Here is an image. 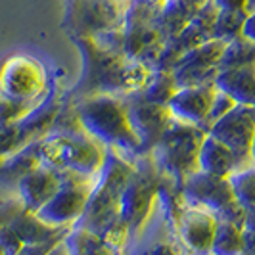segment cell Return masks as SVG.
Here are the masks:
<instances>
[{
  "label": "cell",
  "mask_w": 255,
  "mask_h": 255,
  "mask_svg": "<svg viewBox=\"0 0 255 255\" xmlns=\"http://www.w3.org/2000/svg\"><path fill=\"white\" fill-rule=\"evenodd\" d=\"M73 42L83 54V73L69 92V102L94 94L127 96L142 89L150 75V67L130 60L125 52H112L98 46L92 37H73Z\"/></svg>",
  "instance_id": "6da1fadb"
},
{
  "label": "cell",
  "mask_w": 255,
  "mask_h": 255,
  "mask_svg": "<svg viewBox=\"0 0 255 255\" xmlns=\"http://www.w3.org/2000/svg\"><path fill=\"white\" fill-rule=\"evenodd\" d=\"M69 102V100H67ZM81 127L106 148L119 152L128 161L144 155L140 140L128 121V106L125 96L94 94L71 102Z\"/></svg>",
  "instance_id": "7a4b0ae2"
},
{
  "label": "cell",
  "mask_w": 255,
  "mask_h": 255,
  "mask_svg": "<svg viewBox=\"0 0 255 255\" xmlns=\"http://www.w3.org/2000/svg\"><path fill=\"white\" fill-rule=\"evenodd\" d=\"M132 171H134L132 161H128L119 152L108 148L102 169L98 171L92 182L85 213L75 227L90 230L96 236H102L115 227H125L119 221V202Z\"/></svg>",
  "instance_id": "3957f363"
},
{
  "label": "cell",
  "mask_w": 255,
  "mask_h": 255,
  "mask_svg": "<svg viewBox=\"0 0 255 255\" xmlns=\"http://www.w3.org/2000/svg\"><path fill=\"white\" fill-rule=\"evenodd\" d=\"M40 163L58 171L60 175L96 177L102 169L108 148L92 138L87 130L71 134L48 132L35 142Z\"/></svg>",
  "instance_id": "277c9868"
},
{
  "label": "cell",
  "mask_w": 255,
  "mask_h": 255,
  "mask_svg": "<svg viewBox=\"0 0 255 255\" xmlns=\"http://www.w3.org/2000/svg\"><path fill=\"white\" fill-rule=\"evenodd\" d=\"M205 134L207 132L198 125L173 117L148 155L157 171L179 186L190 173L198 171V155Z\"/></svg>",
  "instance_id": "5b68a950"
},
{
  "label": "cell",
  "mask_w": 255,
  "mask_h": 255,
  "mask_svg": "<svg viewBox=\"0 0 255 255\" xmlns=\"http://www.w3.org/2000/svg\"><path fill=\"white\" fill-rule=\"evenodd\" d=\"M132 163L134 171L128 177L119 202V221L128 229V240L142 229L146 219L150 217L157 198V188L163 180V175L153 165L148 153L136 157Z\"/></svg>",
  "instance_id": "8992f818"
},
{
  "label": "cell",
  "mask_w": 255,
  "mask_h": 255,
  "mask_svg": "<svg viewBox=\"0 0 255 255\" xmlns=\"http://www.w3.org/2000/svg\"><path fill=\"white\" fill-rule=\"evenodd\" d=\"M48 90L44 65L27 54H15L0 65V94L15 102L35 104Z\"/></svg>",
  "instance_id": "52a82bcc"
},
{
  "label": "cell",
  "mask_w": 255,
  "mask_h": 255,
  "mask_svg": "<svg viewBox=\"0 0 255 255\" xmlns=\"http://www.w3.org/2000/svg\"><path fill=\"white\" fill-rule=\"evenodd\" d=\"M94 177L79 175H62V184L38 211H35L40 221L58 229H73L83 217L89 202Z\"/></svg>",
  "instance_id": "ba28073f"
},
{
  "label": "cell",
  "mask_w": 255,
  "mask_h": 255,
  "mask_svg": "<svg viewBox=\"0 0 255 255\" xmlns=\"http://www.w3.org/2000/svg\"><path fill=\"white\" fill-rule=\"evenodd\" d=\"M125 6L115 0H69L65 25L71 37H92L100 31L123 27Z\"/></svg>",
  "instance_id": "9c48e42d"
},
{
  "label": "cell",
  "mask_w": 255,
  "mask_h": 255,
  "mask_svg": "<svg viewBox=\"0 0 255 255\" xmlns=\"http://www.w3.org/2000/svg\"><path fill=\"white\" fill-rule=\"evenodd\" d=\"M179 190L184 204L209 211L211 215L217 217V221L225 217L230 209L238 204L232 194L229 179L209 175L200 169L190 173L180 182Z\"/></svg>",
  "instance_id": "30bf717a"
},
{
  "label": "cell",
  "mask_w": 255,
  "mask_h": 255,
  "mask_svg": "<svg viewBox=\"0 0 255 255\" xmlns=\"http://www.w3.org/2000/svg\"><path fill=\"white\" fill-rule=\"evenodd\" d=\"M207 134L229 146L242 159L244 165H252L250 148L255 134V108L236 104L229 114L207 128Z\"/></svg>",
  "instance_id": "8fae6325"
},
{
  "label": "cell",
  "mask_w": 255,
  "mask_h": 255,
  "mask_svg": "<svg viewBox=\"0 0 255 255\" xmlns=\"http://www.w3.org/2000/svg\"><path fill=\"white\" fill-rule=\"evenodd\" d=\"M215 229V215L188 204H182L179 215L175 219V232L188 255H211Z\"/></svg>",
  "instance_id": "7c38bea8"
},
{
  "label": "cell",
  "mask_w": 255,
  "mask_h": 255,
  "mask_svg": "<svg viewBox=\"0 0 255 255\" xmlns=\"http://www.w3.org/2000/svg\"><path fill=\"white\" fill-rule=\"evenodd\" d=\"M127 106H128V121L130 127L136 132L138 140H140L142 153L152 152V148L161 138L163 130L169 125V121L173 119V115L169 112L167 106L161 104H150L144 102L140 98H136L134 94H127Z\"/></svg>",
  "instance_id": "4fadbf2b"
},
{
  "label": "cell",
  "mask_w": 255,
  "mask_h": 255,
  "mask_svg": "<svg viewBox=\"0 0 255 255\" xmlns=\"http://www.w3.org/2000/svg\"><path fill=\"white\" fill-rule=\"evenodd\" d=\"M215 92H217L215 83H207L200 87H180L169 100L167 108L175 119L204 128L205 117Z\"/></svg>",
  "instance_id": "5bb4252c"
},
{
  "label": "cell",
  "mask_w": 255,
  "mask_h": 255,
  "mask_svg": "<svg viewBox=\"0 0 255 255\" xmlns=\"http://www.w3.org/2000/svg\"><path fill=\"white\" fill-rule=\"evenodd\" d=\"M62 175L46 165H37L17 179V198L29 211H38L58 192Z\"/></svg>",
  "instance_id": "9a60e30c"
},
{
  "label": "cell",
  "mask_w": 255,
  "mask_h": 255,
  "mask_svg": "<svg viewBox=\"0 0 255 255\" xmlns=\"http://www.w3.org/2000/svg\"><path fill=\"white\" fill-rule=\"evenodd\" d=\"M242 167H246L244 161L230 150L229 146H225L217 138H213L211 134H205L202 148H200V155H198V169L200 171L229 179L234 171H238Z\"/></svg>",
  "instance_id": "2e32d148"
},
{
  "label": "cell",
  "mask_w": 255,
  "mask_h": 255,
  "mask_svg": "<svg viewBox=\"0 0 255 255\" xmlns=\"http://www.w3.org/2000/svg\"><path fill=\"white\" fill-rule=\"evenodd\" d=\"M213 83L236 104L255 108V65L219 69Z\"/></svg>",
  "instance_id": "e0dca14e"
},
{
  "label": "cell",
  "mask_w": 255,
  "mask_h": 255,
  "mask_svg": "<svg viewBox=\"0 0 255 255\" xmlns=\"http://www.w3.org/2000/svg\"><path fill=\"white\" fill-rule=\"evenodd\" d=\"M12 229L15 230V234L19 236V240L23 244H42V242H50L56 238H64L69 234L71 229H58V227H52L46 225L44 221L29 211V209H21L17 213V217L12 221Z\"/></svg>",
  "instance_id": "ac0fdd59"
},
{
  "label": "cell",
  "mask_w": 255,
  "mask_h": 255,
  "mask_svg": "<svg viewBox=\"0 0 255 255\" xmlns=\"http://www.w3.org/2000/svg\"><path fill=\"white\" fill-rule=\"evenodd\" d=\"M202 2L204 0H165L161 12L157 15V21H155L163 38L177 35L188 25Z\"/></svg>",
  "instance_id": "d6986e66"
},
{
  "label": "cell",
  "mask_w": 255,
  "mask_h": 255,
  "mask_svg": "<svg viewBox=\"0 0 255 255\" xmlns=\"http://www.w3.org/2000/svg\"><path fill=\"white\" fill-rule=\"evenodd\" d=\"M177 81L173 77V71L169 69H150V75L146 79V83L142 85V89H138L134 94L136 98H140L144 102L150 104H161L167 106L169 100L173 98V94L177 92Z\"/></svg>",
  "instance_id": "ffe728a7"
},
{
  "label": "cell",
  "mask_w": 255,
  "mask_h": 255,
  "mask_svg": "<svg viewBox=\"0 0 255 255\" xmlns=\"http://www.w3.org/2000/svg\"><path fill=\"white\" fill-rule=\"evenodd\" d=\"M244 227L230 223V221H217V229L211 242V255H244Z\"/></svg>",
  "instance_id": "44dd1931"
},
{
  "label": "cell",
  "mask_w": 255,
  "mask_h": 255,
  "mask_svg": "<svg viewBox=\"0 0 255 255\" xmlns=\"http://www.w3.org/2000/svg\"><path fill=\"white\" fill-rule=\"evenodd\" d=\"M69 255H115V250L106 246L100 236L81 227H73L65 236Z\"/></svg>",
  "instance_id": "7402d4cb"
},
{
  "label": "cell",
  "mask_w": 255,
  "mask_h": 255,
  "mask_svg": "<svg viewBox=\"0 0 255 255\" xmlns=\"http://www.w3.org/2000/svg\"><path fill=\"white\" fill-rule=\"evenodd\" d=\"M225 44L227 42H223V40L211 38V40H207L204 44L184 52L173 69H177V67H219V60H221Z\"/></svg>",
  "instance_id": "603a6c76"
},
{
  "label": "cell",
  "mask_w": 255,
  "mask_h": 255,
  "mask_svg": "<svg viewBox=\"0 0 255 255\" xmlns=\"http://www.w3.org/2000/svg\"><path fill=\"white\" fill-rule=\"evenodd\" d=\"M255 65V42L248 40L242 35L236 37L225 44L221 60H219V69H229V67H250Z\"/></svg>",
  "instance_id": "cb8c5ba5"
},
{
  "label": "cell",
  "mask_w": 255,
  "mask_h": 255,
  "mask_svg": "<svg viewBox=\"0 0 255 255\" xmlns=\"http://www.w3.org/2000/svg\"><path fill=\"white\" fill-rule=\"evenodd\" d=\"M230 188L236 202L244 207L255 205V165H246L229 177Z\"/></svg>",
  "instance_id": "d4e9b609"
},
{
  "label": "cell",
  "mask_w": 255,
  "mask_h": 255,
  "mask_svg": "<svg viewBox=\"0 0 255 255\" xmlns=\"http://www.w3.org/2000/svg\"><path fill=\"white\" fill-rule=\"evenodd\" d=\"M246 15H248L246 12L219 10L217 21H215V27H213V38L215 40H223V42H230L236 37H240Z\"/></svg>",
  "instance_id": "484cf974"
},
{
  "label": "cell",
  "mask_w": 255,
  "mask_h": 255,
  "mask_svg": "<svg viewBox=\"0 0 255 255\" xmlns=\"http://www.w3.org/2000/svg\"><path fill=\"white\" fill-rule=\"evenodd\" d=\"M219 67H177L173 69V77L177 87H200L213 83L217 77Z\"/></svg>",
  "instance_id": "4316f807"
},
{
  "label": "cell",
  "mask_w": 255,
  "mask_h": 255,
  "mask_svg": "<svg viewBox=\"0 0 255 255\" xmlns=\"http://www.w3.org/2000/svg\"><path fill=\"white\" fill-rule=\"evenodd\" d=\"M236 106V102L230 98L227 92L219 90L215 92L213 100H211V106H209V112H207V117H205V123H204V130L207 132V128L211 127L215 121H219L223 115H227Z\"/></svg>",
  "instance_id": "83f0119b"
},
{
  "label": "cell",
  "mask_w": 255,
  "mask_h": 255,
  "mask_svg": "<svg viewBox=\"0 0 255 255\" xmlns=\"http://www.w3.org/2000/svg\"><path fill=\"white\" fill-rule=\"evenodd\" d=\"M25 209V205L21 204V200L15 196L12 200H6V202H0V227H6V225H12V221L17 217V213Z\"/></svg>",
  "instance_id": "f1b7e54d"
},
{
  "label": "cell",
  "mask_w": 255,
  "mask_h": 255,
  "mask_svg": "<svg viewBox=\"0 0 255 255\" xmlns=\"http://www.w3.org/2000/svg\"><path fill=\"white\" fill-rule=\"evenodd\" d=\"M64 238H65V236H64ZM64 238H56V240L42 242V244H23V248H21V250H19L15 255H46L52 248L56 246V244L60 242V240H64Z\"/></svg>",
  "instance_id": "f546056e"
},
{
  "label": "cell",
  "mask_w": 255,
  "mask_h": 255,
  "mask_svg": "<svg viewBox=\"0 0 255 255\" xmlns=\"http://www.w3.org/2000/svg\"><path fill=\"white\" fill-rule=\"evenodd\" d=\"M219 10H229V12H246V2L248 0H213Z\"/></svg>",
  "instance_id": "4dcf8cb0"
},
{
  "label": "cell",
  "mask_w": 255,
  "mask_h": 255,
  "mask_svg": "<svg viewBox=\"0 0 255 255\" xmlns=\"http://www.w3.org/2000/svg\"><path fill=\"white\" fill-rule=\"evenodd\" d=\"M242 37L248 38V40H254L255 42V12L246 15V19H244V27H242Z\"/></svg>",
  "instance_id": "1f68e13d"
},
{
  "label": "cell",
  "mask_w": 255,
  "mask_h": 255,
  "mask_svg": "<svg viewBox=\"0 0 255 255\" xmlns=\"http://www.w3.org/2000/svg\"><path fill=\"white\" fill-rule=\"evenodd\" d=\"M244 234V254H255V232L242 230Z\"/></svg>",
  "instance_id": "d6a6232c"
},
{
  "label": "cell",
  "mask_w": 255,
  "mask_h": 255,
  "mask_svg": "<svg viewBox=\"0 0 255 255\" xmlns=\"http://www.w3.org/2000/svg\"><path fill=\"white\" fill-rule=\"evenodd\" d=\"M244 230H252V232H255V205L246 207V215H244Z\"/></svg>",
  "instance_id": "836d02e7"
},
{
  "label": "cell",
  "mask_w": 255,
  "mask_h": 255,
  "mask_svg": "<svg viewBox=\"0 0 255 255\" xmlns=\"http://www.w3.org/2000/svg\"><path fill=\"white\" fill-rule=\"evenodd\" d=\"M46 255H69V250H67V244H65V238L64 240H60V242L56 244L54 248H52L50 252Z\"/></svg>",
  "instance_id": "e575fe53"
},
{
  "label": "cell",
  "mask_w": 255,
  "mask_h": 255,
  "mask_svg": "<svg viewBox=\"0 0 255 255\" xmlns=\"http://www.w3.org/2000/svg\"><path fill=\"white\" fill-rule=\"evenodd\" d=\"M255 12V0H248L246 2V13H254Z\"/></svg>",
  "instance_id": "d590c367"
},
{
  "label": "cell",
  "mask_w": 255,
  "mask_h": 255,
  "mask_svg": "<svg viewBox=\"0 0 255 255\" xmlns=\"http://www.w3.org/2000/svg\"><path fill=\"white\" fill-rule=\"evenodd\" d=\"M250 157H252V163L255 165V134H254V140H252V148H250Z\"/></svg>",
  "instance_id": "8d00e7d4"
},
{
  "label": "cell",
  "mask_w": 255,
  "mask_h": 255,
  "mask_svg": "<svg viewBox=\"0 0 255 255\" xmlns=\"http://www.w3.org/2000/svg\"><path fill=\"white\" fill-rule=\"evenodd\" d=\"M115 255H123V252L121 250H115Z\"/></svg>",
  "instance_id": "74e56055"
},
{
  "label": "cell",
  "mask_w": 255,
  "mask_h": 255,
  "mask_svg": "<svg viewBox=\"0 0 255 255\" xmlns=\"http://www.w3.org/2000/svg\"><path fill=\"white\" fill-rule=\"evenodd\" d=\"M0 255H6V252H4V250H2V246H0Z\"/></svg>",
  "instance_id": "f35d334b"
},
{
  "label": "cell",
  "mask_w": 255,
  "mask_h": 255,
  "mask_svg": "<svg viewBox=\"0 0 255 255\" xmlns=\"http://www.w3.org/2000/svg\"><path fill=\"white\" fill-rule=\"evenodd\" d=\"M244 255H255V254H244Z\"/></svg>",
  "instance_id": "ab89813d"
}]
</instances>
